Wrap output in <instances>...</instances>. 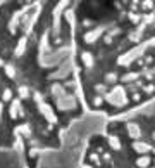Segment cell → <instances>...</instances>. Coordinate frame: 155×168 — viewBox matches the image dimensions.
<instances>
[{
    "label": "cell",
    "instance_id": "6da1fadb",
    "mask_svg": "<svg viewBox=\"0 0 155 168\" xmlns=\"http://www.w3.org/2000/svg\"><path fill=\"white\" fill-rule=\"evenodd\" d=\"M115 140L129 168H155V101L104 126Z\"/></svg>",
    "mask_w": 155,
    "mask_h": 168
},
{
    "label": "cell",
    "instance_id": "7a4b0ae2",
    "mask_svg": "<svg viewBox=\"0 0 155 168\" xmlns=\"http://www.w3.org/2000/svg\"><path fill=\"white\" fill-rule=\"evenodd\" d=\"M145 56L155 49V0H117Z\"/></svg>",
    "mask_w": 155,
    "mask_h": 168
}]
</instances>
